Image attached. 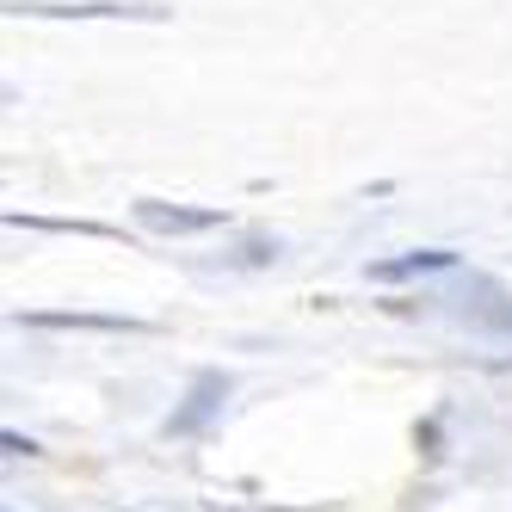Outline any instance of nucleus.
Instances as JSON below:
<instances>
[{
  "mask_svg": "<svg viewBox=\"0 0 512 512\" xmlns=\"http://www.w3.org/2000/svg\"><path fill=\"white\" fill-rule=\"evenodd\" d=\"M229 395H235V383L223 377V371H198L192 383H186V401L167 414V438H204L216 420H223V408H229Z\"/></svg>",
  "mask_w": 512,
  "mask_h": 512,
  "instance_id": "f257e3e1",
  "label": "nucleus"
},
{
  "mask_svg": "<svg viewBox=\"0 0 512 512\" xmlns=\"http://www.w3.org/2000/svg\"><path fill=\"white\" fill-rule=\"evenodd\" d=\"M130 210H136V223L149 229V235H167V241H179V235H210V229H229L235 223L223 204H161V198H136Z\"/></svg>",
  "mask_w": 512,
  "mask_h": 512,
  "instance_id": "f03ea898",
  "label": "nucleus"
},
{
  "mask_svg": "<svg viewBox=\"0 0 512 512\" xmlns=\"http://www.w3.org/2000/svg\"><path fill=\"white\" fill-rule=\"evenodd\" d=\"M7 13L19 19H149V25L167 19V7H155V0H68V7H56V0H7Z\"/></svg>",
  "mask_w": 512,
  "mask_h": 512,
  "instance_id": "7ed1b4c3",
  "label": "nucleus"
},
{
  "mask_svg": "<svg viewBox=\"0 0 512 512\" xmlns=\"http://www.w3.org/2000/svg\"><path fill=\"white\" fill-rule=\"evenodd\" d=\"M463 260L445 247H414V253H395V260L371 266V284H408V278H451Z\"/></svg>",
  "mask_w": 512,
  "mask_h": 512,
  "instance_id": "20e7f679",
  "label": "nucleus"
},
{
  "mask_svg": "<svg viewBox=\"0 0 512 512\" xmlns=\"http://www.w3.org/2000/svg\"><path fill=\"white\" fill-rule=\"evenodd\" d=\"M25 327H99V334H149L136 315H25Z\"/></svg>",
  "mask_w": 512,
  "mask_h": 512,
  "instance_id": "39448f33",
  "label": "nucleus"
},
{
  "mask_svg": "<svg viewBox=\"0 0 512 512\" xmlns=\"http://www.w3.org/2000/svg\"><path fill=\"white\" fill-rule=\"evenodd\" d=\"M463 321L488 327V334H512V297H500V290L488 284V303L482 309H463Z\"/></svg>",
  "mask_w": 512,
  "mask_h": 512,
  "instance_id": "423d86ee",
  "label": "nucleus"
},
{
  "mask_svg": "<svg viewBox=\"0 0 512 512\" xmlns=\"http://www.w3.org/2000/svg\"><path fill=\"white\" fill-rule=\"evenodd\" d=\"M0 451H7L13 463H19V457H38V438H19V432H0Z\"/></svg>",
  "mask_w": 512,
  "mask_h": 512,
  "instance_id": "0eeeda50",
  "label": "nucleus"
},
{
  "mask_svg": "<svg viewBox=\"0 0 512 512\" xmlns=\"http://www.w3.org/2000/svg\"><path fill=\"white\" fill-rule=\"evenodd\" d=\"M414 445H420V457H445V451H438V420H420L414 426Z\"/></svg>",
  "mask_w": 512,
  "mask_h": 512,
  "instance_id": "6e6552de",
  "label": "nucleus"
}]
</instances>
